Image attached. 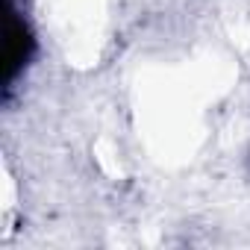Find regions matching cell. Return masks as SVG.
<instances>
[{"mask_svg": "<svg viewBox=\"0 0 250 250\" xmlns=\"http://www.w3.org/2000/svg\"><path fill=\"white\" fill-rule=\"evenodd\" d=\"M33 47H36V39H33L24 15H18L15 3L9 0V9H6V88H12L18 74L27 68Z\"/></svg>", "mask_w": 250, "mask_h": 250, "instance_id": "6da1fadb", "label": "cell"}]
</instances>
